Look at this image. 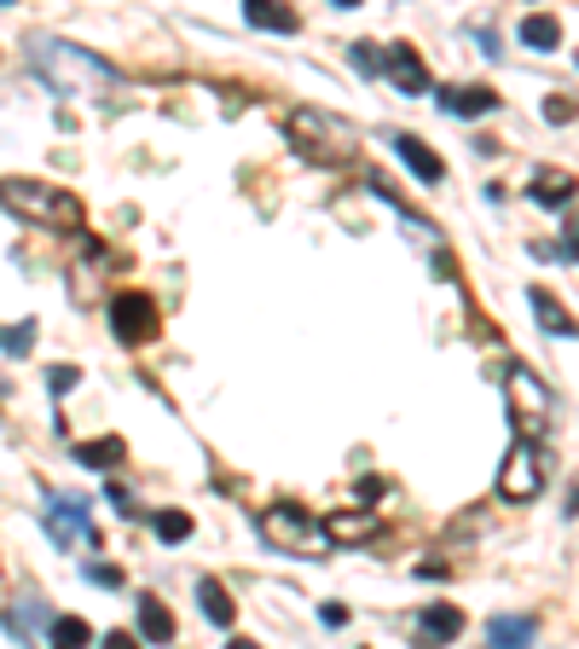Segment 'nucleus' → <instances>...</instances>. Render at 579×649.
<instances>
[{"label": "nucleus", "mask_w": 579, "mask_h": 649, "mask_svg": "<svg viewBox=\"0 0 579 649\" xmlns=\"http://www.w3.org/2000/svg\"><path fill=\"white\" fill-rule=\"evenodd\" d=\"M76 365H58V372H53V395H65V389H76Z\"/></svg>", "instance_id": "28"}, {"label": "nucleus", "mask_w": 579, "mask_h": 649, "mask_svg": "<svg viewBox=\"0 0 579 649\" xmlns=\"http://www.w3.org/2000/svg\"><path fill=\"white\" fill-rule=\"evenodd\" d=\"M76 458L88 464V470H116V464L128 458V441H122V435H99V441H81V446H76Z\"/></svg>", "instance_id": "15"}, {"label": "nucleus", "mask_w": 579, "mask_h": 649, "mask_svg": "<svg viewBox=\"0 0 579 649\" xmlns=\"http://www.w3.org/2000/svg\"><path fill=\"white\" fill-rule=\"evenodd\" d=\"M197 603H203V615H209L220 633H232V626H238V603L226 597L220 580H203V585H197Z\"/></svg>", "instance_id": "16"}, {"label": "nucleus", "mask_w": 579, "mask_h": 649, "mask_svg": "<svg viewBox=\"0 0 579 649\" xmlns=\"http://www.w3.org/2000/svg\"><path fill=\"white\" fill-rule=\"evenodd\" d=\"M418 633H423V638H458V633H464V608L429 603L423 615H418Z\"/></svg>", "instance_id": "20"}, {"label": "nucleus", "mask_w": 579, "mask_h": 649, "mask_svg": "<svg viewBox=\"0 0 579 649\" xmlns=\"http://www.w3.org/2000/svg\"><path fill=\"white\" fill-rule=\"evenodd\" d=\"M139 638H145V644H169V638H174V615H169V603L139 597Z\"/></svg>", "instance_id": "19"}, {"label": "nucleus", "mask_w": 579, "mask_h": 649, "mask_svg": "<svg viewBox=\"0 0 579 649\" xmlns=\"http://www.w3.org/2000/svg\"><path fill=\"white\" fill-rule=\"evenodd\" d=\"M0 209L18 215L24 227H41V232H81V220H88L76 192L53 186V180H35V174L0 180Z\"/></svg>", "instance_id": "1"}, {"label": "nucleus", "mask_w": 579, "mask_h": 649, "mask_svg": "<svg viewBox=\"0 0 579 649\" xmlns=\"http://www.w3.org/2000/svg\"><path fill=\"white\" fill-rule=\"evenodd\" d=\"M47 620H53V608L41 603V597H24V603H12V608H7V633H12V638H35V633H47Z\"/></svg>", "instance_id": "14"}, {"label": "nucleus", "mask_w": 579, "mask_h": 649, "mask_svg": "<svg viewBox=\"0 0 579 649\" xmlns=\"http://www.w3.org/2000/svg\"><path fill=\"white\" fill-rule=\"evenodd\" d=\"M540 487H545V458H540V446H533L527 435L504 453V470H499V499L504 504H533L540 499Z\"/></svg>", "instance_id": "7"}, {"label": "nucleus", "mask_w": 579, "mask_h": 649, "mask_svg": "<svg viewBox=\"0 0 579 649\" xmlns=\"http://www.w3.org/2000/svg\"><path fill=\"white\" fill-rule=\"evenodd\" d=\"M256 534L266 539V545H273V551H284V557H319L325 551V527L314 522V516H307L302 511V504H266V511L256 516Z\"/></svg>", "instance_id": "4"}, {"label": "nucleus", "mask_w": 579, "mask_h": 649, "mask_svg": "<svg viewBox=\"0 0 579 649\" xmlns=\"http://www.w3.org/2000/svg\"><path fill=\"white\" fill-rule=\"evenodd\" d=\"M487 638H492V644H504V649L533 644V615H499V620L487 626Z\"/></svg>", "instance_id": "22"}, {"label": "nucleus", "mask_w": 579, "mask_h": 649, "mask_svg": "<svg viewBox=\"0 0 579 649\" xmlns=\"http://www.w3.org/2000/svg\"><path fill=\"white\" fill-rule=\"evenodd\" d=\"M0 7H12V0H0Z\"/></svg>", "instance_id": "33"}, {"label": "nucleus", "mask_w": 579, "mask_h": 649, "mask_svg": "<svg viewBox=\"0 0 579 649\" xmlns=\"http://www.w3.org/2000/svg\"><path fill=\"white\" fill-rule=\"evenodd\" d=\"M574 192H579V180L568 169H533V180H527V197L545 203V209H568Z\"/></svg>", "instance_id": "11"}, {"label": "nucleus", "mask_w": 579, "mask_h": 649, "mask_svg": "<svg viewBox=\"0 0 579 649\" xmlns=\"http://www.w3.org/2000/svg\"><path fill=\"white\" fill-rule=\"evenodd\" d=\"M441 111H452V116H492L499 111V93L492 88H441Z\"/></svg>", "instance_id": "13"}, {"label": "nucleus", "mask_w": 579, "mask_h": 649, "mask_svg": "<svg viewBox=\"0 0 579 649\" xmlns=\"http://www.w3.org/2000/svg\"><path fill=\"white\" fill-rule=\"evenodd\" d=\"M151 527H157V539H169V545L192 539V516H185V511H157Z\"/></svg>", "instance_id": "24"}, {"label": "nucleus", "mask_w": 579, "mask_h": 649, "mask_svg": "<svg viewBox=\"0 0 579 649\" xmlns=\"http://www.w3.org/2000/svg\"><path fill=\"white\" fill-rule=\"evenodd\" d=\"M388 146H395V157H400L418 180H423V186H441V180H446V162L434 157L418 134H388Z\"/></svg>", "instance_id": "10"}, {"label": "nucleus", "mask_w": 579, "mask_h": 649, "mask_svg": "<svg viewBox=\"0 0 579 649\" xmlns=\"http://www.w3.org/2000/svg\"><path fill=\"white\" fill-rule=\"evenodd\" d=\"M383 70H388V81H395L400 93H411V99L434 88V81H429V65H423V53L411 47V41H395V47L383 53Z\"/></svg>", "instance_id": "8"}, {"label": "nucleus", "mask_w": 579, "mask_h": 649, "mask_svg": "<svg viewBox=\"0 0 579 649\" xmlns=\"http://www.w3.org/2000/svg\"><path fill=\"white\" fill-rule=\"evenodd\" d=\"M319 620H325V626H342V620H348V608H342V603H325V608H319Z\"/></svg>", "instance_id": "30"}, {"label": "nucleus", "mask_w": 579, "mask_h": 649, "mask_svg": "<svg viewBox=\"0 0 579 649\" xmlns=\"http://www.w3.org/2000/svg\"><path fill=\"white\" fill-rule=\"evenodd\" d=\"M111 331L116 342H128V349H145V342L162 337V308L151 291H116L111 296Z\"/></svg>", "instance_id": "5"}, {"label": "nucleus", "mask_w": 579, "mask_h": 649, "mask_svg": "<svg viewBox=\"0 0 579 649\" xmlns=\"http://www.w3.org/2000/svg\"><path fill=\"white\" fill-rule=\"evenodd\" d=\"M522 47L556 53V47H563V24H556L550 12H527V18H522Z\"/></svg>", "instance_id": "17"}, {"label": "nucleus", "mask_w": 579, "mask_h": 649, "mask_svg": "<svg viewBox=\"0 0 579 649\" xmlns=\"http://www.w3.org/2000/svg\"><path fill=\"white\" fill-rule=\"evenodd\" d=\"M377 516H365V511H337V516H325V539H371V534H377Z\"/></svg>", "instance_id": "21"}, {"label": "nucleus", "mask_w": 579, "mask_h": 649, "mask_svg": "<svg viewBox=\"0 0 579 649\" xmlns=\"http://www.w3.org/2000/svg\"><path fill=\"white\" fill-rule=\"evenodd\" d=\"M88 580H93V585H111V592H116V585H122V568H111V562H93V568H88Z\"/></svg>", "instance_id": "26"}, {"label": "nucleus", "mask_w": 579, "mask_h": 649, "mask_svg": "<svg viewBox=\"0 0 579 649\" xmlns=\"http://www.w3.org/2000/svg\"><path fill=\"white\" fill-rule=\"evenodd\" d=\"M545 116H550V122H568V116H574V99H563V93H556L550 105H545Z\"/></svg>", "instance_id": "29"}, {"label": "nucleus", "mask_w": 579, "mask_h": 649, "mask_svg": "<svg viewBox=\"0 0 579 649\" xmlns=\"http://www.w3.org/2000/svg\"><path fill=\"white\" fill-rule=\"evenodd\" d=\"M47 638H53V644H88L93 626L81 620V615H53V620H47Z\"/></svg>", "instance_id": "23"}, {"label": "nucleus", "mask_w": 579, "mask_h": 649, "mask_svg": "<svg viewBox=\"0 0 579 649\" xmlns=\"http://www.w3.org/2000/svg\"><path fill=\"white\" fill-rule=\"evenodd\" d=\"M360 499H383V476H365L360 481Z\"/></svg>", "instance_id": "31"}, {"label": "nucleus", "mask_w": 579, "mask_h": 649, "mask_svg": "<svg viewBox=\"0 0 579 649\" xmlns=\"http://www.w3.org/2000/svg\"><path fill=\"white\" fill-rule=\"evenodd\" d=\"M47 527H53V539H58V545H70V539L99 545L88 511H81V499H47Z\"/></svg>", "instance_id": "9"}, {"label": "nucleus", "mask_w": 579, "mask_h": 649, "mask_svg": "<svg viewBox=\"0 0 579 649\" xmlns=\"http://www.w3.org/2000/svg\"><path fill=\"white\" fill-rule=\"evenodd\" d=\"M243 18H250L256 30H279V35L302 30V12L290 7V0H243Z\"/></svg>", "instance_id": "12"}, {"label": "nucleus", "mask_w": 579, "mask_h": 649, "mask_svg": "<svg viewBox=\"0 0 579 649\" xmlns=\"http://www.w3.org/2000/svg\"><path fill=\"white\" fill-rule=\"evenodd\" d=\"M0 349H7V354H30V349H35V319L7 324V331H0Z\"/></svg>", "instance_id": "25"}, {"label": "nucleus", "mask_w": 579, "mask_h": 649, "mask_svg": "<svg viewBox=\"0 0 579 649\" xmlns=\"http://www.w3.org/2000/svg\"><path fill=\"white\" fill-rule=\"evenodd\" d=\"M290 146H296L307 162H325V169H337V162L354 157V128H348L342 116H330V111H296L290 116Z\"/></svg>", "instance_id": "3"}, {"label": "nucleus", "mask_w": 579, "mask_h": 649, "mask_svg": "<svg viewBox=\"0 0 579 649\" xmlns=\"http://www.w3.org/2000/svg\"><path fill=\"white\" fill-rule=\"evenodd\" d=\"M30 65L41 70L53 93H111L116 88V65H105L99 53L76 47V41H58V35H41L30 47Z\"/></svg>", "instance_id": "2"}, {"label": "nucleus", "mask_w": 579, "mask_h": 649, "mask_svg": "<svg viewBox=\"0 0 579 649\" xmlns=\"http://www.w3.org/2000/svg\"><path fill=\"white\" fill-rule=\"evenodd\" d=\"M504 395H510V418H515L522 435H545L550 430V389L527 372V365H510Z\"/></svg>", "instance_id": "6"}, {"label": "nucleus", "mask_w": 579, "mask_h": 649, "mask_svg": "<svg viewBox=\"0 0 579 649\" xmlns=\"http://www.w3.org/2000/svg\"><path fill=\"white\" fill-rule=\"evenodd\" d=\"M527 301H533V314H540V324H545L550 337H574V319H568V308H563V301H556V296L545 291V284H533V291H527Z\"/></svg>", "instance_id": "18"}, {"label": "nucleus", "mask_w": 579, "mask_h": 649, "mask_svg": "<svg viewBox=\"0 0 579 649\" xmlns=\"http://www.w3.org/2000/svg\"><path fill=\"white\" fill-rule=\"evenodd\" d=\"M354 65H360V70H377V65H383V53L371 47V41H360V47H354Z\"/></svg>", "instance_id": "27"}, {"label": "nucleus", "mask_w": 579, "mask_h": 649, "mask_svg": "<svg viewBox=\"0 0 579 649\" xmlns=\"http://www.w3.org/2000/svg\"><path fill=\"white\" fill-rule=\"evenodd\" d=\"M337 7H360V0H337Z\"/></svg>", "instance_id": "32"}]
</instances>
